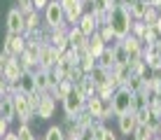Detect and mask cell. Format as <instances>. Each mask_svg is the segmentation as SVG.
Masks as SVG:
<instances>
[{
    "label": "cell",
    "instance_id": "6da1fadb",
    "mask_svg": "<svg viewBox=\"0 0 161 140\" xmlns=\"http://www.w3.org/2000/svg\"><path fill=\"white\" fill-rule=\"evenodd\" d=\"M131 12H129V5H119L114 9H110V16H108V26L112 28V35L114 40H121L131 33Z\"/></svg>",
    "mask_w": 161,
    "mask_h": 140
},
{
    "label": "cell",
    "instance_id": "7a4b0ae2",
    "mask_svg": "<svg viewBox=\"0 0 161 140\" xmlns=\"http://www.w3.org/2000/svg\"><path fill=\"white\" fill-rule=\"evenodd\" d=\"M131 96H133V91H129L126 87H117V89H114L112 98H110L114 117L124 115V112H131Z\"/></svg>",
    "mask_w": 161,
    "mask_h": 140
},
{
    "label": "cell",
    "instance_id": "3957f363",
    "mask_svg": "<svg viewBox=\"0 0 161 140\" xmlns=\"http://www.w3.org/2000/svg\"><path fill=\"white\" fill-rule=\"evenodd\" d=\"M44 24L49 28H58V26L68 24V21H65V12H63L58 0H49L47 3V7H44Z\"/></svg>",
    "mask_w": 161,
    "mask_h": 140
},
{
    "label": "cell",
    "instance_id": "277c9868",
    "mask_svg": "<svg viewBox=\"0 0 161 140\" xmlns=\"http://www.w3.org/2000/svg\"><path fill=\"white\" fill-rule=\"evenodd\" d=\"M61 103H63V112H65V115H73V117H75L77 112L84 110V105H86V96L80 91V89H75V87H73V91H70L68 96L61 100Z\"/></svg>",
    "mask_w": 161,
    "mask_h": 140
},
{
    "label": "cell",
    "instance_id": "5b68a950",
    "mask_svg": "<svg viewBox=\"0 0 161 140\" xmlns=\"http://www.w3.org/2000/svg\"><path fill=\"white\" fill-rule=\"evenodd\" d=\"M12 96H14V112H16V119L19 121H31V119H35V115H33V110H31V103H28V96H26L24 91H12Z\"/></svg>",
    "mask_w": 161,
    "mask_h": 140
},
{
    "label": "cell",
    "instance_id": "8992f818",
    "mask_svg": "<svg viewBox=\"0 0 161 140\" xmlns=\"http://www.w3.org/2000/svg\"><path fill=\"white\" fill-rule=\"evenodd\" d=\"M61 7H63L65 12V21H68V26H75L77 19H80L82 14H84V0H58Z\"/></svg>",
    "mask_w": 161,
    "mask_h": 140
},
{
    "label": "cell",
    "instance_id": "52a82bcc",
    "mask_svg": "<svg viewBox=\"0 0 161 140\" xmlns=\"http://www.w3.org/2000/svg\"><path fill=\"white\" fill-rule=\"evenodd\" d=\"M56 112V98L52 96V91H42L40 93V105H37L35 119H52Z\"/></svg>",
    "mask_w": 161,
    "mask_h": 140
},
{
    "label": "cell",
    "instance_id": "ba28073f",
    "mask_svg": "<svg viewBox=\"0 0 161 140\" xmlns=\"http://www.w3.org/2000/svg\"><path fill=\"white\" fill-rule=\"evenodd\" d=\"M24 49H26V35L24 33H7V35H5L3 52H7L12 56H19Z\"/></svg>",
    "mask_w": 161,
    "mask_h": 140
},
{
    "label": "cell",
    "instance_id": "9c48e42d",
    "mask_svg": "<svg viewBox=\"0 0 161 140\" xmlns=\"http://www.w3.org/2000/svg\"><path fill=\"white\" fill-rule=\"evenodd\" d=\"M58 54H61V52H56L49 42H42V44H40V56H37V61H40L42 68H52V65H56Z\"/></svg>",
    "mask_w": 161,
    "mask_h": 140
},
{
    "label": "cell",
    "instance_id": "30bf717a",
    "mask_svg": "<svg viewBox=\"0 0 161 140\" xmlns=\"http://www.w3.org/2000/svg\"><path fill=\"white\" fill-rule=\"evenodd\" d=\"M121 47L126 49V54H129V61L131 59H140V52H142V42H140V37H136L133 33H129L126 37H121Z\"/></svg>",
    "mask_w": 161,
    "mask_h": 140
},
{
    "label": "cell",
    "instance_id": "8fae6325",
    "mask_svg": "<svg viewBox=\"0 0 161 140\" xmlns=\"http://www.w3.org/2000/svg\"><path fill=\"white\" fill-rule=\"evenodd\" d=\"M136 126H138L136 112H124V115H119V117H117V128H119L121 136H133Z\"/></svg>",
    "mask_w": 161,
    "mask_h": 140
},
{
    "label": "cell",
    "instance_id": "7c38bea8",
    "mask_svg": "<svg viewBox=\"0 0 161 140\" xmlns=\"http://www.w3.org/2000/svg\"><path fill=\"white\" fill-rule=\"evenodd\" d=\"M68 44L75 47L80 54H84L86 52V35L77 26H68Z\"/></svg>",
    "mask_w": 161,
    "mask_h": 140
},
{
    "label": "cell",
    "instance_id": "4fadbf2b",
    "mask_svg": "<svg viewBox=\"0 0 161 140\" xmlns=\"http://www.w3.org/2000/svg\"><path fill=\"white\" fill-rule=\"evenodd\" d=\"M21 75H24V68H21L19 59H12V61L3 68V77L9 82V87H16V82H19Z\"/></svg>",
    "mask_w": 161,
    "mask_h": 140
},
{
    "label": "cell",
    "instance_id": "5bb4252c",
    "mask_svg": "<svg viewBox=\"0 0 161 140\" xmlns=\"http://www.w3.org/2000/svg\"><path fill=\"white\" fill-rule=\"evenodd\" d=\"M0 115L5 117V119L12 124V121L16 119V112H14V96H12V91H7V93H3L0 96Z\"/></svg>",
    "mask_w": 161,
    "mask_h": 140
},
{
    "label": "cell",
    "instance_id": "9a60e30c",
    "mask_svg": "<svg viewBox=\"0 0 161 140\" xmlns=\"http://www.w3.org/2000/svg\"><path fill=\"white\" fill-rule=\"evenodd\" d=\"M7 33H24V14L19 12V7L7 12Z\"/></svg>",
    "mask_w": 161,
    "mask_h": 140
},
{
    "label": "cell",
    "instance_id": "2e32d148",
    "mask_svg": "<svg viewBox=\"0 0 161 140\" xmlns=\"http://www.w3.org/2000/svg\"><path fill=\"white\" fill-rule=\"evenodd\" d=\"M77 28H80L82 33H84V35L89 37V35H93V33L98 31V24H96V19H93V14L91 12H84L80 16V19H77V24H75Z\"/></svg>",
    "mask_w": 161,
    "mask_h": 140
},
{
    "label": "cell",
    "instance_id": "e0dca14e",
    "mask_svg": "<svg viewBox=\"0 0 161 140\" xmlns=\"http://www.w3.org/2000/svg\"><path fill=\"white\" fill-rule=\"evenodd\" d=\"M105 47H108V44L103 42V37L98 35V31L93 33V35H89V37H86V54H91L93 59H98Z\"/></svg>",
    "mask_w": 161,
    "mask_h": 140
},
{
    "label": "cell",
    "instance_id": "ac0fdd59",
    "mask_svg": "<svg viewBox=\"0 0 161 140\" xmlns=\"http://www.w3.org/2000/svg\"><path fill=\"white\" fill-rule=\"evenodd\" d=\"M16 87H19V91H24L26 96L35 93V91H37V87H35V75H31V72H26V70H24V75L19 77Z\"/></svg>",
    "mask_w": 161,
    "mask_h": 140
},
{
    "label": "cell",
    "instance_id": "d6986e66",
    "mask_svg": "<svg viewBox=\"0 0 161 140\" xmlns=\"http://www.w3.org/2000/svg\"><path fill=\"white\" fill-rule=\"evenodd\" d=\"M40 12H31V14H26L24 16V35H28V33H35V31H40Z\"/></svg>",
    "mask_w": 161,
    "mask_h": 140
},
{
    "label": "cell",
    "instance_id": "ffe728a7",
    "mask_svg": "<svg viewBox=\"0 0 161 140\" xmlns=\"http://www.w3.org/2000/svg\"><path fill=\"white\" fill-rule=\"evenodd\" d=\"M84 108H86V112H89L91 117H101V115H103V98H98L96 93H93V96L86 98V105H84Z\"/></svg>",
    "mask_w": 161,
    "mask_h": 140
},
{
    "label": "cell",
    "instance_id": "44dd1931",
    "mask_svg": "<svg viewBox=\"0 0 161 140\" xmlns=\"http://www.w3.org/2000/svg\"><path fill=\"white\" fill-rule=\"evenodd\" d=\"M89 77L93 80V84H105V82H110V68H103V65H93V70L89 72Z\"/></svg>",
    "mask_w": 161,
    "mask_h": 140
},
{
    "label": "cell",
    "instance_id": "7402d4cb",
    "mask_svg": "<svg viewBox=\"0 0 161 140\" xmlns=\"http://www.w3.org/2000/svg\"><path fill=\"white\" fill-rule=\"evenodd\" d=\"M96 65H103V68H114V54H112V44H108V47L101 52V56L96 59Z\"/></svg>",
    "mask_w": 161,
    "mask_h": 140
},
{
    "label": "cell",
    "instance_id": "603a6c76",
    "mask_svg": "<svg viewBox=\"0 0 161 140\" xmlns=\"http://www.w3.org/2000/svg\"><path fill=\"white\" fill-rule=\"evenodd\" d=\"M73 91V82H68V80H61L56 87L52 89V96L56 98V100H63L65 96H68V93Z\"/></svg>",
    "mask_w": 161,
    "mask_h": 140
},
{
    "label": "cell",
    "instance_id": "cb8c5ba5",
    "mask_svg": "<svg viewBox=\"0 0 161 140\" xmlns=\"http://www.w3.org/2000/svg\"><path fill=\"white\" fill-rule=\"evenodd\" d=\"M147 0H133V3L129 5V12H131V19H142L147 12Z\"/></svg>",
    "mask_w": 161,
    "mask_h": 140
},
{
    "label": "cell",
    "instance_id": "d4e9b609",
    "mask_svg": "<svg viewBox=\"0 0 161 140\" xmlns=\"http://www.w3.org/2000/svg\"><path fill=\"white\" fill-rule=\"evenodd\" d=\"M147 105H149V98L142 91H136L131 96V112H140V110H145Z\"/></svg>",
    "mask_w": 161,
    "mask_h": 140
},
{
    "label": "cell",
    "instance_id": "484cf974",
    "mask_svg": "<svg viewBox=\"0 0 161 140\" xmlns=\"http://www.w3.org/2000/svg\"><path fill=\"white\" fill-rule=\"evenodd\" d=\"M145 80H147L145 75H131L129 80H126L124 84H121V87H126L129 91H133V93H136V91H142V87H145Z\"/></svg>",
    "mask_w": 161,
    "mask_h": 140
},
{
    "label": "cell",
    "instance_id": "4316f807",
    "mask_svg": "<svg viewBox=\"0 0 161 140\" xmlns=\"http://www.w3.org/2000/svg\"><path fill=\"white\" fill-rule=\"evenodd\" d=\"M77 65L82 68V72H84V75H89V72L93 70V65H96V59H93L91 54L84 52V54H80V63H77Z\"/></svg>",
    "mask_w": 161,
    "mask_h": 140
},
{
    "label": "cell",
    "instance_id": "83f0119b",
    "mask_svg": "<svg viewBox=\"0 0 161 140\" xmlns=\"http://www.w3.org/2000/svg\"><path fill=\"white\" fill-rule=\"evenodd\" d=\"M16 138L19 140H35V133L31 131V126H28V121H19V128H16Z\"/></svg>",
    "mask_w": 161,
    "mask_h": 140
},
{
    "label": "cell",
    "instance_id": "f1b7e54d",
    "mask_svg": "<svg viewBox=\"0 0 161 140\" xmlns=\"http://www.w3.org/2000/svg\"><path fill=\"white\" fill-rule=\"evenodd\" d=\"M44 140H65V131L63 126L56 124V126H49L47 133H44Z\"/></svg>",
    "mask_w": 161,
    "mask_h": 140
},
{
    "label": "cell",
    "instance_id": "f546056e",
    "mask_svg": "<svg viewBox=\"0 0 161 140\" xmlns=\"http://www.w3.org/2000/svg\"><path fill=\"white\" fill-rule=\"evenodd\" d=\"M152 138H154V133L149 131L147 124H138L136 131H133V140H152Z\"/></svg>",
    "mask_w": 161,
    "mask_h": 140
},
{
    "label": "cell",
    "instance_id": "4dcf8cb0",
    "mask_svg": "<svg viewBox=\"0 0 161 140\" xmlns=\"http://www.w3.org/2000/svg\"><path fill=\"white\" fill-rule=\"evenodd\" d=\"M145 31H147V24H145L142 19H133V21H131V33H133L136 37H140V42H142Z\"/></svg>",
    "mask_w": 161,
    "mask_h": 140
},
{
    "label": "cell",
    "instance_id": "1f68e13d",
    "mask_svg": "<svg viewBox=\"0 0 161 140\" xmlns=\"http://www.w3.org/2000/svg\"><path fill=\"white\" fill-rule=\"evenodd\" d=\"M35 87L37 91H49V82H47V70H40L35 75Z\"/></svg>",
    "mask_w": 161,
    "mask_h": 140
},
{
    "label": "cell",
    "instance_id": "d6a6232c",
    "mask_svg": "<svg viewBox=\"0 0 161 140\" xmlns=\"http://www.w3.org/2000/svg\"><path fill=\"white\" fill-rule=\"evenodd\" d=\"M82 80H84V72H82V68H80V65H73V68H70V72H68V82L80 84Z\"/></svg>",
    "mask_w": 161,
    "mask_h": 140
},
{
    "label": "cell",
    "instance_id": "836d02e7",
    "mask_svg": "<svg viewBox=\"0 0 161 140\" xmlns=\"http://www.w3.org/2000/svg\"><path fill=\"white\" fill-rule=\"evenodd\" d=\"M98 35L103 37V42H105V44L114 42V35H112V28H110L108 24H105V26H98Z\"/></svg>",
    "mask_w": 161,
    "mask_h": 140
},
{
    "label": "cell",
    "instance_id": "e575fe53",
    "mask_svg": "<svg viewBox=\"0 0 161 140\" xmlns=\"http://www.w3.org/2000/svg\"><path fill=\"white\" fill-rule=\"evenodd\" d=\"M16 7H19V12L21 14H31V12H35V5H33V0H19V5H16Z\"/></svg>",
    "mask_w": 161,
    "mask_h": 140
},
{
    "label": "cell",
    "instance_id": "d590c367",
    "mask_svg": "<svg viewBox=\"0 0 161 140\" xmlns=\"http://www.w3.org/2000/svg\"><path fill=\"white\" fill-rule=\"evenodd\" d=\"M157 19H159V9H154V7H147V12H145V16H142V21H145L147 26H152Z\"/></svg>",
    "mask_w": 161,
    "mask_h": 140
},
{
    "label": "cell",
    "instance_id": "8d00e7d4",
    "mask_svg": "<svg viewBox=\"0 0 161 140\" xmlns=\"http://www.w3.org/2000/svg\"><path fill=\"white\" fill-rule=\"evenodd\" d=\"M12 59H16V56H12V54H7V52H0V68H5V65L9 63Z\"/></svg>",
    "mask_w": 161,
    "mask_h": 140
},
{
    "label": "cell",
    "instance_id": "74e56055",
    "mask_svg": "<svg viewBox=\"0 0 161 140\" xmlns=\"http://www.w3.org/2000/svg\"><path fill=\"white\" fill-rule=\"evenodd\" d=\"M7 131H9V121L5 119L3 115H0V140H3V136H5V133H7Z\"/></svg>",
    "mask_w": 161,
    "mask_h": 140
},
{
    "label": "cell",
    "instance_id": "f35d334b",
    "mask_svg": "<svg viewBox=\"0 0 161 140\" xmlns=\"http://www.w3.org/2000/svg\"><path fill=\"white\" fill-rule=\"evenodd\" d=\"M47 3H49V0H33V5H35V9H37V12L47 7Z\"/></svg>",
    "mask_w": 161,
    "mask_h": 140
},
{
    "label": "cell",
    "instance_id": "ab89813d",
    "mask_svg": "<svg viewBox=\"0 0 161 140\" xmlns=\"http://www.w3.org/2000/svg\"><path fill=\"white\" fill-rule=\"evenodd\" d=\"M3 140H19V138H16V133H14V131H7V133L3 136Z\"/></svg>",
    "mask_w": 161,
    "mask_h": 140
},
{
    "label": "cell",
    "instance_id": "60d3db41",
    "mask_svg": "<svg viewBox=\"0 0 161 140\" xmlns=\"http://www.w3.org/2000/svg\"><path fill=\"white\" fill-rule=\"evenodd\" d=\"M147 5L154 7V9H161V0H147Z\"/></svg>",
    "mask_w": 161,
    "mask_h": 140
},
{
    "label": "cell",
    "instance_id": "b9f144b4",
    "mask_svg": "<svg viewBox=\"0 0 161 140\" xmlns=\"http://www.w3.org/2000/svg\"><path fill=\"white\" fill-rule=\"evenodd\" d=\"M152 26H154V31H157V33H159V35H161V16H159V19H157V21H154V24H152Z\"/></svg>",
    "mask_w": 161,
    "mask_h": 140
},
{
    "label": "cell",
    "instance_id": "7bdbcfd3",
    "mask_svg": "<svg viewBox=\"0 0 161 140\" xmlns=\"http://www.w3.org/2000/svg\"><path fill=\"white\" fill-rule=\"evenodd\" d=\"M152 140H161V136H154V138H152Z\"/></svg>",
    "mask_w": 161,
    "mask_h": 140
},
{
    "label": "cell",
    "instance_id": "ee69618b",
    "mask_svg": "<svg viewBox=\"0 0 161 140\" xmlns=\"http://www.w3.org/2000/svg\"><path fill=\"white\" fill-rule=\"evenodd\" d=\"M84 3H93V0H84Z\"/></svg>",
    "mask_w": 161,
    "mask_h": 140
},
{
    "label": "cell",
    "instance_id": "f6af8a7d",
    "mask_svg": "<svg viewBox=\"0 0 161 140\" xmlns=\"http://www.w3.org/2000/svg\"><path fill=\"white\" fill-rule=\"evenodd\" d=\"M159 16H161V9H159Z\"/></svg>",
    "mask_w": 161,
    "mask_h": 140
},
{
    "label": "cell",
    "instance_id": "bcb514c9",
    "mask_svg": "<svg viewBox=\"0 0 161 140\" xmlns=\"http://www.w3.org/2000/svg\"><path fill=\"white\" fill-rule=\"evenodd\" d=\"M35 140H37V138H35ZM42 140H44V138H42Z\"/></svg>",
    "mask_w": 161,
    "mask_h": 140
}]
</instances>
